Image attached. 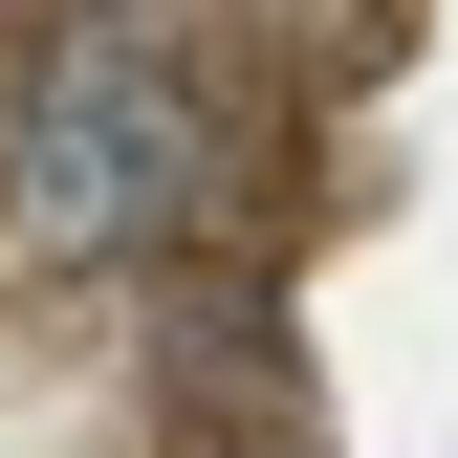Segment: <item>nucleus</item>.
I'll use <instances>...</instances> for the list:
<instances>
[{
    "mask_svg": "<svg viewBox=\"0 0 458 458\" xmlns=\"http://www.w3.org/2000/svg\"><path fill=\"white\" fill-rule=\"evenodd\" d=\"M218 197V109L153 22H44L0 44V241L44 262H153Z\"/></svg>",
    "mask_w": 458,
    "mask_h": 458,
    "instance_id": "f257e3e1",
    "label": "nucleus"
}]
</instances>
